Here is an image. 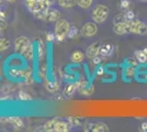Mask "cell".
Returning a JSON list of instances; mask_svg holds the SVG:
<instances>
[{
  "label": "cell",
  "instance_id": "obj_33",
  "mask_svg": "<svg viewBox=\"0 0 147 132\" xmlns=\"http://www.w3.org/2000/svg\"><path fill=\"white\" fill-rule=\"evenodd\" d=\"M91 61H92V63L94 64V65H99V64L101 63V61H102V57L100 56V55H97L96 57H93Z\"/></svg>",
  "mask_w": 147,
  "mask_h": 132
},
{
  "label": "cell",
  "instance_id": "obj_16",
  "mask_svg": "<svg viewBox=\"0 0 147 132\" xmlns=\"http://www.w3.org/2000/svg\"><path fill=\"white\" fill-rule=\"evenodd\" d=\"M76 90H78L76 83H70V84H68L67 86L65 87V89H64V96L67 97V98H70V97L76 93Z\"/></svg>",
  "mask_w": 147,
  "mask_h": 132
},
{
  "label": "cell",
  "instance_id": "obj_36",
  "mask_svg": "<svg viewBox=\"0 0 147 132\" xmlns=\"http://www.w3.org/2000/svg\"><path fill=\"white\" fill-rule=\"evenodd\" d=\"M41 1H42L43 3H45L46 6H49V7L52 6V5L55 2V0H41Z\"/></svg>",
  "mask_w": 147,
  "mask_h": 132
},
{
  "label": "cell",
  "instance_id": "obj_25",
  "mask_svg": "<svg viewBox=\"0 0 147 132\" xmlns=\"http://www.w3.org/2000/svg\"><path fill=\"white\" fill-rule=\"evenodd\" d=\"M44 54H45V44L42 40H40L38 41V57L43 58Z\"/></svg>",
  "mask_w": 147,
  "mask_h": 132
},
{
  "label": "cell",
  "instance_id": "obj_10",
  "mask_svg": "<svg viewBox=\"0 0 147 132\" xmlns=\"http://www.w3.org/2000/svg\"><path fill=\"white\" fill-rule=\"evenodd\" d=\"M113 32L117 35H123L129 33V23L127 21H122V22H117L113 24Z\"/></svg>",
  "mask_w": 147,
  "mask_h": 132
},
{
  "label": "cell",
  "instance_id": "obj_3",
  "mask_svg": "<svg viewBox=\"0 0 147 132\" xmlns=\"http://www.w3.org/2000/svg\"><path fill=\"white\" fill-rule=\"evenodd\" d=\"M69 29H70V24H69L68 20L61 19V18L59 20H57L55 24V30H54L56 41L57 42H64L68 37Z\"/></svg>",
  "mask_w": 147,
  "mask_h": 132
},
{
  "label": "cell",
  "instance_id": "obj_29",
  "mask_svg": "<svg viewBox=\"0 0 147 132\" xmlns=\"http://www.w3.org/2000/svg\"><path fill=\"white\" fill-rule=\"evenodd\" d=\"M129 6H131V1L129 0H120V7L123 10H129Z\"/></svg>",
  "mask_w": 147,
  "mask_h": 132
},
{
  "label": "cell",
  "instance_id": "obj_19",
  "mask_svg": "<svg viewBox=\"0 0 147 132\" xmlns=\"http://www.w3.org/2000/svg\"><path fill=\"white\" fill-rule=\"evenodd\" d=\"M57 1H58V5L65 9H69L77 6V0H57Z\"/></svg>",
  "mask_w": 147,
  "mask_h": 132
},
{
  "label": "cell",
  "instance_id": "obj_5",
  "mask_svg": "<svg viewBox=\"0 0 147 132\" xmlns=\"http://www.w3.org/2000/svg\"><path fill=\"white\" fill-rule=\"evenodd\" d=\"M25 6L29 9V11L32 12L33 14H36L38 12H42L47 10L49 7L43 3L41 0H24Z\"/></svg>",
  "mask_w": 147,
  "mask_h": 132
},
{
  "label": "cell",
  "instance_id": "obj_14",
  "mask_svg": "<svg viewBox=\"0 0 147 132\" xmlns=\"http://www.w3.org/2000/svg\"><path fill=\"white\" fill-rule=\"evenodd\" d=\"M85 57L86 55L81 52V51H74L73 53H71V55H70V61L75 64H80L84 62V60H85Z\"/></svg>",
  "mask_w": 147,
  "mask_h": 132
},
{
  "label": "cell",
  "instance_id": "obj_12",
  "mask_svg": "<svg viewBox=\"0 0 147 132\" xmlns=\"http://www.w3.org/2000/svg\"><path fill=\"white\" fill-rule=\"evenodd\" d=\"M136 70H137V67L136 66H133V65H126L124 68H123V78L125 81H131L133 79L135 76H136Z\"/></svg>",
  "mask_w": 147,
  "mask_h": 132
},
{
  "label": "cell",
  "instance_id": "obj_28",
  "mask_svg": "<svg viewBox=\"0 0 147 132\" xmlns=\"http://www.w3.org/2000/svg\"><path fill=\"white\" fill-rule=\"evenodd\" d=\"M124 17H125V21H131V20L136 19L135 18V13L133 10H126L124 12Z\"/></svg>",
  "mask_w": 147,
  "mask_h": 132
},
{
  "label": "cell",
  "instance_id": "obj_35",
  "mask_svg": "<svg viewBox=\"0 0 147 132\" xmlns=\"http://www.w3.org/2000/svg\"><path fill=\"white\" fill-rule=\"evenodd\" d=\"M140 130L143 132H147V122L145 121V122H143L141 125V127H140Z\"/></svg>",
  "mask_w": 147,
  "mask_h": 132
},
{
  "label": "cell",
  "instance_id": "obj_15",
  "mask_svg": "<svg viewBox=\"0 0 147 132\" xmlns=\"http://www.w3.org/2000/svg\"><path fill=\"white\" fill-rule=\"evenodd\" d=\"M134 56L138 63L144 64L147 62V49H141L137 50L134 53Z\"/></svg>",
  "mask_w": 147,
  "mask_h": 132
},
{
  "label": "cell",
  "instance_id": "obj_24",
  "mask_svg": "<svg viewBox=\"0 0 147 132\" xmlns=\"http://www.w3.org/2000/svg\"><path fill=\"white\" fill-rule=\"evenodd\" d=\"M46 89L49 90V93H55L58 90V84L55 82H47L46 83Z\"/></svg>",
  "mask_w": 147,
  "mask_h": 132
},
{
  "label": "cell",
  "instance_id": "obj_2",
  "mask_svg": "<svg viewBox=\"0 0 147 132\" xmlns=\"http://www.w3.org/2000/svg\"><path fill=\"white\" fill-rule=\"evenodd\" d=\"M109 13H110V8L109 7L107 6V5L99 3L97 6H94V8L92 9L91 18L96 23L102 24V23H104L108 20Z\"/></svg>",
  "mask_w": 147,
  "mask_h": 132
},
{
  "label": "cell",
  "instance_id": "obj_37",
  "mask_svg": "<svg viewBox=\"0 0 147 132\" xmlns=\"http://www.w3.org/2000/svg\"><path fill=\"white\" fill-rule=\"evenodd\" d=\"M7 1H8V2H10V3H13V2H16L17 0H7Z\"/></svg>",
  "mask_w": 147,
  "mask_h": 132
},
{
  "label": "cell",
  "instance_id": "obj_9",
  "mask_svg": "<svg viewBox=\"0 0 147 132\" xmlns=\"http://www.w3.org/2000/svg\"><path fill=\"white\" fill-rule=\"evenodd\" d=\"M114 52V46L110 43H102L100 46V51H99V55L102 58H109L113 55Z\"/></svg>",
  "mask_w": 147,
  "mask_h": 132
},
{
  "label": "cell",
  "instance_id": "obj_13",
  "mask_svg": "<svg viewBox=\"0 0 147 132\" xmlns=\"http://www.w3.org/2000/svg\"><path fill=\"white\" fill-rule=\"evenodd\" d=\"M59 19H61V12H59L58 10L52 9V8H49V9H47L44 21H47V22H56L57 20H59Z\"/></svg>",
  "mask_w": 147,
  "mask_h": 132
},
{
  "label": "cell",
  "instance_id": "obj_32",
  "mask_svg": "<svg viewBox=\"0 0 147 132\" xmlns=\"http://www.w3.org/2000/svg\"><path fill=\"white\" fill-rule=\"evenodd\" d=\"M7 26H8V23H7L6 19H1L0 18V32L5 31L7 29Z\"/></svg>",
  "mask_w": 147,
  "mask_h": 132
},
{
  "label": "cell",
  "instance_id": "obj_22",
  "mask_svg": "<svg viewBox=\"0 0 147 132\" xmlns=\"http://www.w3.org/2000/svg\"><path fill=\"white\" fill-rule=\"evenodd\" d=\"M93 0H77V6L82 9H89L92 6Z\"/></svg>",
  "mask_w": 147,
  "mask_h": 132
},
{
  "label": "cell",
  "instance_id": "obj_18",
  "mask_svg": "<svg viewBox=\"0 0 147 132\" xmlns=\"http://www.w3.org/2000/svg\"><path fill=\"white\" fill-rule=\"evenodd\" d=\"M7 121H9L11 125H12L14 128L17 129H20V128H23L24 123L21 118H18V117H11V118H7Z\"/></svg>",
  "mask_w": 147,
  "mask_h": 132
},
{
  "label": "cell",
  "instance_id": "obj_4",
  "mask_svg": "<svg viewBox=\"0 0 147 132\" xmlns=\"http://www.w3.org/2000/svg\"><path fill=\"white\" fill-rule=\"evenodd\" d=\"M127 23H129V33L138 34V35L147 34V24H145L141 20L138 19L131 20V21H127Z\"/></svg>",
  "mask_w": 147,
  "mask_h": 132
},
{
  "label": "cell",
  "instance_id": "obj_39",
  "mask_svg": "<svg viewBox=\"0 0 147 132\" xmlns=\"http://www.w3.org/2000/svg\"><path fill=\"white\" fill-rule=\"evenodd\" d=\"M2 1H3V0H0V5H1V3H2Z\"/></svg>",
  "mask_w": 147,
  "mask_h": 132
},
{
  "label": "cell",
  "instance_id": "obj_30",
  "mask_svg": "<svg viewBox=\"0 0 147 132\" xmlns=\"http://www.w3.org/2000/svg\"><path fill=\"white\" fill-rule=\"evenodd\" d=\"M55 40H56V37L54 32H49V33H46V41H47V42H53V41H55Z\"/></svg>",
  "mask_w": 147,
  "mask_h": 132
},
{
  "label": "cell",
  "instance_id": "obj_11",
  "mask_svg": "<svg viewBox=\"0 0 147 132\" xmlns=\"http://www.w3.org/2000/svg\"><path fill=\"white\" fill-rule=\"evenodd\" d=\"M100 46H101V43H100L99 41H97V42H94V43L90 44V45L87 47L86 57H88L89 60H92L93 57H96L97 55H99Z\"/></svg>",
  "mask_w": 147,
  "mask_h": 132
},
{
  "label": "cell",
  "instance_id": "obj_17",
  "mask_svg": "<svg viewBox=\"0 0 147 132\" xmlns=\"http://www.w3.org/2000/svg\"><path fill=\"white\" fill-rule=\"evenodd\" d=\"M78 90L80 91V94H81V95H85V96H90V95H92V94H93V91H94V86L88 83L87 85H85L84 87L79 88Z\"/></svg>",
  "mask_w": 147,
  "mask_h": 132
},
{
  "label": "cell",
  "instance_id": "obj_27",
  "mask_svg": "<svg viewBox=\"0 0 147 132\" xmlns=\"http://www.w3.org/2000/svg\"><path fill=\"white\" fill-rule=\"evenodd\" d=\"M19 99L22 101H30L32 100V97H31V95H29L25 91H20L19 93Z\"/></svg>",
  "mask_w": 147,
  "mask_h": 132
},
{
  "label": "cell",
  "instance_id": "obj_8",
  "mask_svg": "<svg viewBox=\"0 0 147 132\" xmlns=\"http://www.w3.org/2000/svg\"><path fill=\"white\" fill-rule=\"evenodd\" d=\"M30 40L26 38V37H23V35H20L14 41V50L16 52H18L20 54L23 53V51L26 49V46L30 44Z\"/></svg>",
  "mask_w": 147,
  "mask_h": 132
},
{
  "label": "cell",
  "instance_id": "obj_6",
  "mask_svg": "<svg viewBox=\"0 0 147 132\" xmlns=\"http://www.w3.org/2000/svg\"><path fill=\"white\" fill-rule=\"evenodd\" d=\"M84 131L86 132H108L109 127L104 122H91L88 121L84 125Z\"/></svg>",
  "mask_w": 147,
  "mask_h": 132
},
{
  "label": "cell",
  "instance_id": "obj_23",
  "mask_svg": "<svg viewBox=\"0 0 147 132\" xmlns=\"http://www.w3.org/2000/svg\"><path fill=\"white\" fill-rule=\"evenodd\" d=\"M80 33V30L77 28V26H70V29H69V32H68V39H75L77 38L78 35H79Z\"/></svg>",
  "mask_w": 147,
  "mask_h": 132
},
{
  "label": "cell",
  "instance_id": "obj_26",
  "mask_svg": "<svg viewBox=\"0 0 147 132\" xmlns=\"http://www.w3.org/2000/svg\"><path fill=\"white\" fill-rule=\"evenodd\" d=\"M69 123L71 125V127H78L82 125V120L80 118H67Z\"/></svg>",
  "mask_w": 147,
  "mask_h": 132
},
{
  "label": "cell",
  "instance_id": "obj_21",
  "mask_svg": "<svg viewBox=\"0 0 147 132\" xmlns=\"http://www.w3.org/2000/svg\"><path fill=\"white\" fill-rule=\"evenodd\" d=\"M11 46V42L10 40L7 38H0V52H5V51L9 50Z\"/></svg>",
  "mask_w": 147,
  "mask_h": 132
},
{
  "label": "cell",
  "instance_id": "obj_34",
  "mask_svg": "<svg viewBox=\"0 0 147 132\" xmlns=\"http://www.w3.org/2000/svg\"><path fill=\"white\" fill-rule=\"evenodd\" d=\"M0 18H1V19H6L7 18L6 10H5L3 8H1V7H0Z\"/></svg>",
  "mask_w": 147,
  "mask_h": 132
},
{
  "label": "cell",
  "instance_id": "obj_7",
  "mask_svg": "<svg viewBox=\"0 0 147 132\" xmlns=\"http://www.w3.org/2000/svg\"><path fill=\"white\" fill-rule=\"evenodd\" d=\"M80 33L85 38H91V37L96 35L98 33V25L94 21L93 22H86L81 26Z\"/></svg>",
  "mask_w": 147,
  "mask_h": 132
},
{
  "label": "cell",
  "instance_id": "obj_1",
  "mask_svg": "<svg viewBox=\"0 0 147 132\" xmlns=\"http://www.w3.org/2000/svg\"><path fill=\"white\" fill-rule=\"evenodd\" d=\"M73 127L69 123L68 119H61V118H53L49 120L41 127L42 131L46 132H67Z\"/></svg>",
  "mask_w": 147,
  "mask_h": 132
},
{
  "label": "cell",
  "instance_id": "obj_20",
  "mask_svg": "<svg viewBox=\"0 0 147 132\" xmlns=\"http://www.w3.org/2000/svg\"><path fill=\"white\" fill-rule=\"evenodd\" d=\"M22 55H23L26 60H32V58L34 57V49H33V44L30 43L28 46H26V49L23 51Z\"/></svg>",
  "mask_w": 147,
  "mask_h": 132
},
{
  "label": "cell",
  "instance_id": "obj_31",
  "mask_svg": "<svg viewBox=\"0 0 147 132\" xmlns=\"http://www.w3.org/2000/svg\"><path fill=\"white\" fill-rule=\"evenodd\" d=\"M122 21H125V17H124V13L122 14H117L113 19V22L117 23V22H122Z\"/></svg>",
  "mask_w": 147,
  "mask_h": 132
},
{
  "label": "cell",
  "instance_id": "obj_38",
  "mask_svg": "<svg viewBox=\"0 0 147 132\" xmlns=\"http://www.w3.org/2000/svg\"><path fill=\"white\" fill-rule=\"evenodd\" d=\"M137 1H141V2H147V0H137Z\"/></svg>",
  "mask_w": 147,
  "mask_h": 132
}]
</instances>
